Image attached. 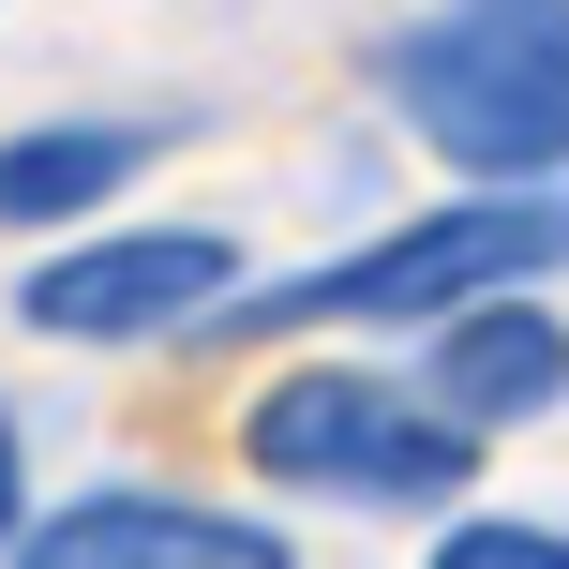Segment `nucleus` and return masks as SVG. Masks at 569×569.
<instances>
[{
  "label": "nucleus",
  "mask_w": 569,
  "mask_h": 569,
  "mask_svg": "<svg viewBox=\"0 0 569 569\" xmlns=\"http://www.w3.org/2000/svg\"><path fill=\"white\" fill-rule=\"evenodd\" d=\"M0 569H300L284 555V525L256 510H196V495H76V510H30Z\"/></svg>",
  "instance_id": "39448f33"
},
{
  "label": "nucleus",
  "mask_w": 569,
  "mask_h": 569,
  "mask_svg": "<svg viewBox=\"0 0 569 569\" xmlns=\"http://www.w3.org/2000/svg\"><path fill=\"white\" fill-rule=\"evenodd\" d=\"M240 284L226 226H120V240H76L16 284V330L46 345H136V330H196L210 300Z\"/></svg>",
  "instance_id": "20e7f679"
},
{
  "label": "nucleus",
  "mask_w": 569,
  "mask_h": 569,
  "mask_svg": "<svg viewBox=\"0 0 569 569\" xmlns=\"http://www.w3.org/2000/svg\"><path fill=\"white\" fill-rule=\"evenodd\" d=\"M136 180H150L136 120H30V136H0V226H76Z\"/></svg>",
  "instance_id": "0eeeda50"
},
{
  "label": "nucleus",
  "mask_w": 569,
  "mask_h": 569,
  "mask_svg": "<svg viewBox=\"0 0 569 569\" xmlns=\"http://www.w3.org/2000/svg\"><path fill=\"white\" fill-rule=\"evenodd\" d=\"M420 569H569V525H510V510H480V525H450Z\"/></svg>",
  "instance_id": "6e6552de"
},
{
  "label": "nucleus",
  "mask_w": 569,
  "mask_h": 569,
  "mask_svg": "<svg viewBox=\"0 0 569 569\" xmlns=\"http://www.w3.org/2000/svg\"><path fill=\"white\" fill-rule=\"evenodd\" d=\"M390 106L435 166L480 196H555L569 180V0H450V16L390 30Z\"/></svg>",
  "instance_id": "f03ea898"
},
{
  "label": "nucleus",
  "mask_w": 569,
  "mask_h": 569,
  "mask_svg": "<svg viewBox=\"0 0 569 569\" xmlns=\"http://www.w3.org/2000/svg\"><path fill=\"white\" fill-rule=\"evenodd\" d=\"M30 525V465H16V420H0V540Z\"/></svg>",
  "instance_id": "1a4fd4ad"
},
{
  "label": "nucleus",
  "mask_w": 569,
  "mask_h": 569,
  "mask_svg": "<svg viewBox=\"0 0 569 569\" xmlns=\"http://www.w3.org/2000/svg\"><path fill=\"white\" fill-rule=\"evenodd\" d=\"M420 405L450 435H510V420H540V405H569V330L540 300H465V315H435V375H420Z\"/></svg>",
  "instance_id": "423d86ee"
},
{
  "label": "nucleus",
  "mask_w": 569,
  "mask_h": 569,
  "mask_svg": "<svg viewBox=\"0 0 569 569\" xmlns=\"http://www.w3.org/2000/svg\"><path fill=\"white\" fill-rule=\"evenodd\" d=\"M540 270H569V196H435L420 226H375L330 270H270L226 284L196 330L284 345V330H390V315H465V300H540Z\"/></svg>",
  "instance_id": "f257e3e1"
},
{
  "label": "nucleus",
  "mask_w": 569,
  "mask_h": 569,
  "mask_svg": "<svg viewBox=\"0 0 569 569\" xmlns=\"http://www.w3.org/2000/svg\"><path fill=\"white\" fill-rule=\"evenodd\" d=\"M240 450H256V480L330 495V510H450V495L480 480V435H450L420 390H390V375H360V360L270 375V390L240 405Z\"/></svg>",
  "instance_id": "7ed1b4c3"
}]
</instances>
